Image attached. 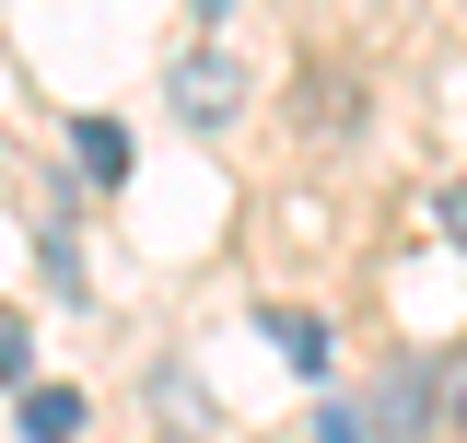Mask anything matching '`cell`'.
Instances as JSON below:
<instances>
[{
    "instance_id": "6da1fadb",
    "label": "cell",
    "mask_w": 467,
    "mask_h": 443,
    "mask_svg": "<svg viewBox=\"0 0 467 443\" xmlns=\"http://www.w3.org/2000/svg\"><path fill=\"white\" fill-rule=\"evenodd\" d=\"M164 106L187 117L199 140H223L234 117H245V58L223 47V24H199V47H187V58H175V70H164Z\"/></svg>"
},
{
    "instance_id": "7a4b0ae2",
    "label": "cell",
    "mask_w": 467,
    "mask_h": 443,
    "mask_svg": "<svg viewBox=\"0 0 467 443\" xmlns=\"http://www.w3.org/2000/svg\"><path fill=\"white\" fill-rule=\"evenodd\" d=\"M257 327L281 338V362L304 374V386H327V374H339V327H327V315H292V304H269Z\"/></svg>"
},
{
    "instance_id": "3957f363",
    "label": "cell",
    "mask_w": 467,
    "mask_h": 443,
    "mask_svg": "<svg viewBox=\"0 0 467 443\" xmlns=\"http://www.w3.org/2000/svg\"><path fill=\"white\" fill-rule=\"evenodd\" d=\"M70 164L94 175V187H117V175H129V129H117V117H70Z\"/></svg>"
},
{
    "instance_id": "277c9868",
    "label": "cell",
    "mask_w": 467,
    "mask_h": 443,
    "mask_svg": "<svg viewBox=\"0 0 467 443\" xmlns=\"http://www.w3.org/2000/svg\"><path fill=\"white\" fill-rule=\"evenodd\" d=\"M420 408H432V386H420V374H409V362H398L386 386L362 397V432H420Z\"/></svg>"
},
{
    "instance_id": "5b68a950",
    "label": "cell",
    "mask_w": 467,
    "mask_h": 443,
    "mask_svg": "<svg viewBox=\"0 0 467 443\" xmlns=\"http://www.w3.org/2000/svg\"><path fill=\"white\" fill-rule=\"evenodd\" d=\"M12 420H24V432H36V443H58V432H82V386H36V374H24V408H12Z\"/></svg>"
},
{
    "instance_id": "8992f818",
    "label": "cell",
    "mask_w": 467,
    "mask_h": 443,
    "mask_svg": "<svg viewBox=\"0 0 467 443\" xmlns=\"http://www.w3.org/2000/svg\"><path fill=\"white\" fill-rule=\"evenodd\" d=\"M36 257H47V292H58V304H82V233H70V222H47Z\"/></svg>"
},
{
    "instance_id": "52a82bcc",
    "label": "cell",
    "mask_w": 467,
    "mask_h": 443,
    "mask_svg": "<svg viewBox=\"0 0 467 443\" xmlns=\"http://www.w3.org/2000/svg\"><path fill=\"white\" fill-rule=\"evenodd\" d=\"M304 106L327 117V129H350V117H362V82H339V70H316V94H304Z\"/></svg>"
},
{
    "instance_id": "ba28073f",
    "label": "cell",
    "mask_w": 467,
    "mask_h": 443,
    "mask_svg": "<svg viewBox=\"0 0 467 443\" xmlns=\"http://www.w3.org/2000/svg\"><path fill=\"white\" fill-rule=\"evenodd\" d=\"M432 222L456 233V257H467V187H444V199H432Z\"/></svg>"
},
{
    "instance_id": "9c48e42d",
    "label": "cell",
    "mask_w": 467,
    "mask_h": 443,
    "mask_svg": "<svg viewBox=\"0 0 467 443\" xmlns=\"http://www.w3.org/2000/svg\"><path fill=\"white\" fill-rule=\"evenodd\" d=\"M0 386H24V327H0Z\"/></svg>"
},
{
    "instance_id": "30bf717a",
    "label": "cell",
    "mask_w": 467,
    "mask_h": 443,
    "mask_svg": "<svg viewBox=\"0 0 467 443\" xmlns=\"http://www.w3.org/2000/svg\"><path fill=\"white\" fill-rule=\"evenodd\" d=\"M187 12H199V24H234V0H187Z\"/></svg>"
},
{
    "instance_id": "8fae6325",
    "label": "cell",
    "mask_w": 467,
    "mask_h": 443,
    "mask_svg": "<svg viewBox=\"0 0 467 443\" xmlns=\"http://www.w3.org/2000/svg\"><path fill=\"white\" fill-rule=\"evenodd\" d=\"M456 420H467V386H456Z\"/></svg>"
}]
</instances>
